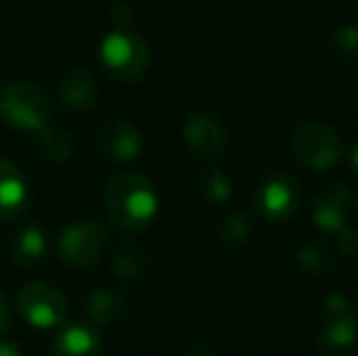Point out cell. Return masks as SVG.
Wrapping results in <instances>:
<instances>
[{"label":"cell","instance_id":"6da1fadb","mask_svg":"<svg viewBox=\"0 0 358 356\" xmlns=\"http://www.w3.org/2000/svg\"><path fill=\"white\" fill-rule=\"evenodd\" d=\"M105 210L122 232H142L156 218L159 198L146 176L122 171L105 185Z\"/></svg>","mask_w":358,"mask_h":356},{"label":"cell","instance_id":"7a4b0ae2","mask_svg":"<svg viewBox=\"0 0 358 356\" xmlns=\"http://www.w3.org/2000/svg\"><path fill=\"white\" fill-rule=\"evenodd\" d=\"M290 147L297 162L317 173L334 169L346 152L344 137L331 124L320 122V120H307V122L297 124Z\"/></svg>","mask_w":358,"mask_h":356},{"label":"cell","instance_id":"3957f363","mask_svg":"<svg viewBox=\"0 0 358 356\" xmlns=\"http://www.w3.org/2000/svg\"><path fill=\"white\" fill-rule=\"evenodd\" d=\"M52 118V100L39 86L27 81L0 90V120L13 129L42 132Z\"/></svg>","mask_w":358,"mask_h":356},{"label":"cell","instance_id":"277c9868","mask_svg":"<svg viewBox=\"0 0 358 356\" xmlns=\"http://www.w3.org/2000/svg\"><path fill=\"white\" fill-rule=\"evenodd\" d=\"M100 62L108 73L120 81H137L146 73L151 64V52L146 42L134 32H113L100 44Z\"/></svg>","mask_w":358,"mask_h":356},{"label":"cell","instance_id":"5b68a950","mask_svg":"<svg viewBox=\"0 0 358 356\" xmlns=\"http://www.w3.org/2000/svg\"><path fill=\"white\" fill-rule=\"evenodd\" d=\"M17 310L32 327H59L66 320V293L52 280H29L17 293Z\"/></svg>","mask_w":358,"mask_h":356},{"label":"cell","instance_id":"8992f818","mask_svg":"<svg viewBox=\"0 0 358 356\" xmlns=\"http://www.w3.org/2000/svg\"><path fill=\"white\" fill-rule=\"evenodd\" d=\"M110 247V234L100 222L93 220H80V222H71L64 227L59 234L57 252L64 259V264L73 269L93 266L95 262L103 259V254Z\"/></svg>","mask_w":358,"mask_h":356},{"label":"cell","instance_id":"52a82bcc","mask_svg":"<svg viewBox=\"0 0 358 356\" xmlns=\"http://www.w3.org/2000/svg\"><path fill=\"white\" fill-rule=\"evenodd\" d=\"M302 188L300 180L285 171L268 173L259 180L254 193V208L268 222H287L300 210Z\"/></svg>","mask_w":358,"mask_h":356},{"label":"cell","instance_id":"ba28073f","mask_svg":"<svg viewBox=\"0 0 358 356\" xmlns=\"http://www.w3.org/2000/svg\"><path fill=\"white\" fill-rule=\"evenodd\" d=\"M354 213V195L341 180H327L312 193V220L324 232H339Z\"/></svg>","mask_w":358,"mask_h":356},{"label":"cell","instance_id":"9c48e42d","mask_svg":"<svg viewBox=\"0 0 358 356\" xmlns=\"http://www.w3.org/2000/svg\"><path fill=\"white\" fill-rule=\"evenodd\" d=\"M183 139L195 157L213 162L227 149V127L213 113H195L185 120Z\"/></svg>","mask_w":358,"mask_h":356},{"label":"cell","instance_id":"30bf717a","mask_svg":"<svg viewBox=\"0 0 358 356\" xmlns=\"http://www.w3.org/2000/svg\"><path fill=\"white\" fill-rule=\"evenodd\" d=\"M98 152L113 164L132 162L142 152V132L127 120H108L98 132Z\"/></svg>","mask_w":358,"mask_h":356},{"label":"cell","instance_id":"8fae6325","mask_svg":"<svg viewBox=\"0 0 358 356\" xmlns=\"http://www.w3.org/2000/svg\"><path fill=\"white\" fill-rule=\"evenodd\" d=\"M52 356H103V337L88 322H66L54 337Z\"/></svg>","mask_w":358,"mask_h":356},{"label":"cell","instance_id":"7c38bea8","mask_svg":"<svg viewBox=\"0 0 358 356\" xmlns=\"http://www.w3.org/2000/svg\"><path fill=\"white\" fill-rule=\"evenodd\" d=\"M317 349L322 356H351L358 349V315L324 318L317 334Z\"/></svg>","mask_w":358,"mask_h":356},{"label":"cell","instance_id":"4fadbf2b","mask_svg":"<svg viewBox=\"0 0 358 356\" xmlns=\"http://www.w3.org/2000/svg\"><path fill=\"white\" fill-rule=\"evenodd\" d=\"M29 185L24 173L8 159H0V222L20 218L27 208Z\"/></svg>","mask_w":358,"mask_h":356},{"label":"cell","instance_id":"5bb4252c","mask_svg":"<svg viewBox=\"0 0 358 356\" xmlns=\"http://www.w3.org/2000/svg\"><path fill=\"white\" fill-rule=\"evenodd\" d=\"M59 100L69 113L90 110L98 100V81L85 69H71L59 81Z\"/></svg>","mask_w":358,"mask_h":356},{"label":"cell","instance_id":"9a60e30c","mask_svg":"<svg viewBox=\"0 0 358 356\" xmlns=\"http://www.w3.org/2000/svg\"><path fill=\"white\" fill-rule=\"evenodd\" d=\"M127 295L120 293V290H95L88 300V315L95 325H115V322H122L127 318Z\"/></svg>","mask_w":358,"mask_h":356},{"label":"cell","instance_id":"2e32d148","mask_svg":"<svg viewBox=\"0 0 358 356\" xmlns=\"http://www.w3.org/2000/svg\"><path fill=\"white\" fill-rule=\"evenodd\" d=\"M47 254V234L37 225L22 227L13 239V259L22 266H34Z\"/></svg>","mask_w":358,"mask_h":356},{"label":"cell","instance_id":"e0dca14e","mask_svg":"<svg viewBox=\"0 0 358 356\" xmlns=\"http://www.w3.org/2000/svg\"><path fill=\"white\" fill-rule=\"evenodd\" d=\"M146 269H149V254L142 247H134V244L122 247L113 259V273L120 280H127V283L142 280Z\"/></svg>","mask_w":358,"mask_h":356},{"label":"cell","instance_id":"ac0fdd59","mask_svg":"<svg viewBox=\"0 0 358 356\" xmlns=\"http://www.w3.org/2000/svg\"><path fill=\"white\" fill-rule=\"evenodd\" d=\"M297 264H300L302 271L312 276H324L334 271V254L320 239H310L305 242L300 249H297Z\"/></svg>","mask_w":358,"mask_h":356},{"label":"cell","instance_id":"d6986e66","mask_svg":"<svg viewBox=\"0 0 358 356\" xmlns=\"http://www.w3.org/2000/svg\"><path fill=\"white\" fill-rule=\"evenodd\" d=\"M251 234H254V225H251V220L246 218L244 213L227 215V218L222 220L220 229H217L220 242L224 244V247H231V249L244 247V244L251 239Z\"/></svg>","mask_w":358,"mask_h":356},{"label":"cell","instance_id":"ffe728a7","mask_svg":"<svg viewBox=\"0 0 358 356\" xmlns=\"http://www.w3.org/2000/svg\"><path fill=\"white\" fill-rule=\"evenodd\" d=\"M42 154L54 164H64L71 159L73 154V139L69 132L57 127H44L42 129V142H39Z\"/></svg>","mask_w":358,"mask_h":356},{"label":"cell","instance_id":"44dd1931","mask_svg":"<svg viewBox=\"0 0 358 356\" xmlns=\"http://www.w3.org/2000/svg\"><path fill=\"white\" fill-rule=\"evenodd\" d=\"M200 193L210 205H222L231 195V178L222 169L210 166L200 178Z\"/></svg>","mask_w":358,"mask_h":356},{"label":"cell","instance_id":"7402d4cb","mask_svg":"<svg viewBox=\"0 0 358 356\" xmlns=\"http://www.w3.org/2000/svg\"><path fill=\"white\" fill-rule=\"evenodd\" d=\"M331 47L344 62H358V24H341L331 34Z\"/></svg>","mask_w":358,"mask_h":356},{"label":"cell","instance_id":"603a6c76","mask_svg":"<svg viewBox=\"0 0 358 356\" xmlns=\"http://www.w3.org/2000/svg\"><path fill=\"white\" fill-rule=\"evenodd\" d=\"M349 315H358L354 300L344 293H329L322 303V318H349Z\"/></svg>","mask_w":358,"mask_h":356},{"label":"cell","instance_id":"cb8c5ba5","mask_svg":"<svg viewBox=\"0 0 358 356\" xmlns=\"http://www.w3.org/2000/svg\"><path fill=\"white\" fill-rule=\"evenodd\" d=\"M336 249H339L344 257L349 259H358V229L356 227H341L336 232Z\"/></svg>","mask_w":358,"mask_h":356},{"label":"cell","instance_id":"d4e9b609","mask_svg":"<svg viewBox=\"0 0 358 356\" xmlns=\"http://www.w3.org/2000/svg\"><path fill=\"white\" fill-rule=\"evenodd\" d=\"M8 325H10V310H8V305H5V298L0 295V334L8 329Z\"/></svg>","mask_w":358,"mask_h":356},{"label":"cell","instance_id":"484cf974","mask_svg":"<svg viewBox=\"0 0 358 356\" xmlns=\"http://www.w3.org/2000/svg\"><path fill=\"white\" fill-rule=\"evenodd\" d=\"M0 356H24V354L15 342H3L0 344Z\"/></svg>","mask_w":358,"mask_h":356},{"label":"cell","instance_id":"4316f807","mask_svg":"<svg viewBox=\"0 0 358 356\" xmlns=\"http://www.w3.org/2000/svg\"><path fill=\"white\" fill-rule=\"evenodd\" d=\"M351 166H354V171L358 173V144L351 149Z\"/></svg>","mask_w":358,"mask_h":356},{"label":"cell","instance_id":"83f0119b","mask_svg":"<svg viewBox=\"0 0 358 356\" xmlns=\"http://www.w3.org/2000/svg\"><path fill=\"white\" fill-rule=\"evenodd\" d=\"M356 203H358V195H356Z\"/></svg>","mask_w":358,"mask_h":356}]
</instances>
